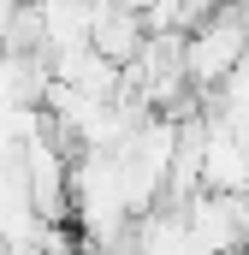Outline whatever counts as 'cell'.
Returning <instances> with one entry per match:
<instances>
[{
    "mask_svg": "<svg viewBox=\"0 0 249 255\" xmlns=\"http://www.w3.org/2000/svg\"><path fill=\"white\" fill-rule=\"evenodd\" d=\"M232 12H238V18H244V24H249V0H232Z\"/></svg>",
    "mask_w": 249,
    "mask_h": 255,
    "instance_id": "cell-5",
    "label": "cell"
},
{
    "mask_svg": "<svg viewBox=\"0 0 249 255\" xmlns=\"http://www.w3.org/2000/svg\"><path fill=\"white\" fill-rule=\"evenodd\" d=\"M18 6H36V0H18Z\"/></svg>",
    "mask_w": 249,
    "mask_h": 255,
    "instance_id": "cell-6",
    "label": "cell"
},
{
    "mask_svg": "<svg viewBox=\"0 0 249 255\" xmlns=\"http://www.w3.org/2000/svg\"><path fill=\"white\" fill-rule=\"evenodd\" d=\"M244 60H249V24L232 12V0H226L202 30L184 36V77H190L196 95H214Z\"/></svg>",
    "mask_w": 249,
    "mask_h": 255,
    "instance_id": "cell-1",
    "label": "cell"
},
{
    "mask_svg": "<svg viewBox=\"0 0 249 255\" xmlns=\"http://www.w3.org/2000/svg\"><path fill=\"white\" fill-rule=\"evenodd\" d=\"M202 190L249 196V142L214 113H202Z\"/></svg>",
    "mask_w": 249,
    "mask_h": 255,
    "instance_id": "cell-3",
    "label": "cell"
},
{
    "mask_svg": "<svg viewBox=\"0 0 249 255\" xmlns=\"http://www.w3.org/2000/svg\"><path fill=\"white\" fill-rule=\"evenodd\" d=\"M178 214H184L190 250H202V255H244L249 250V196L196 190Z\"/></svg>",
    "mask_w": 249,
    "mask_h": 255,
    "instance_id": "cell-2",
    "label": "cell"
},
{
    "mask_svg": "<svg viewBox=\"0 0 249 255\" xmlns=\"http://www.w3.org/2000/svg\"><path fill=\"white\" fill-rule=\"evenodd\" d=\"M36 24H42V60L83 54L95 30V0H36Z\"/></svg>",
    "mask_w": 249,
    "mask_h": 255,
    "instance_id": "cell-4",
    "label": "cell"
}]
</instances>
